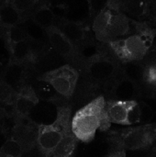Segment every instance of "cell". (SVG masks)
Instances as JSON below:
<instances>
[{
	"instance_id": "ffe728a7",
	"label": "cell",
	"mask_w": 156,
	"mask_h": 157,
	"mask_svg": "<svg viewBox=\"0 0 156 157\" xmlns=\"http://www.w3.org/2000/svg\"><path fill=\"white\" fill-rule=\"evenodd\" d=\"M123 72L126 78L131 79L135 83L145 81L146 68L141 63V62L125 63Z\"/></svg>"
},
{
	"instance_id": "d6986e66",
	"label": "cell",
	"mask_w": 156,
	"mask_h": 157,
	"mask_svg": "<svg viewBox=\"0 0 156 157\" xmlns=\"http://www.w3.org/2000/svg\"><path fill=\"white\" fill-rule=\"evenodd\" d=\"M78 140L72 132L62 141L51 157H74Z\"/></svg>"
},
{
	"instance_id": "6da1fadb",
	"label": "cell",
	"mask_w": 156,
	"mask_h": 157,
	"mask_svg": "<svg viewBox=\"0 0 156 157\" xmlns=\"http://www.w3.org/2000/svg\"><path fill=\"white\" fill-rule=\"evenodd\" d=\"M133 22L119 7V2H108L106 6L97 15L93 22V30L97 40L112 42L126 38L136 31Z\"/></svg>"
},
{
	"instance_id": "5bb4252c",
	"label": "cell",
	"mask_w": 156,
	"mask_h": 157,
	"mask_svg": "<svg viewBox=\"0 0 156 157\" xmlns=\"http://www.w3.org/2000/svg\"><path fill=\"white\" fill-rule=\"evenodd\" d=\"M22 15L23 13L17 10L10 1H6L0 6V24L5 29H9L12 27L17 26L22 21Z\"/></svg>"
},
{
	"instance_id": "3957f363",
	"label": "cell",
	"mask_w": 156,
	"mask_h": 157,
	"mask_svg": "<svg viewBox=\"0 0 156 157\" xmlns=\"http://www.w3.org/2000/svg\"><path fill=\"white\" fill-rule=\"evenodd\" d=\"M155 35V30L141 28L138 32L108 44L116 56L122 62H141L153 47Z\"/></svg>"
},
{
	"instance_id": "e0dca14e",
	"label": "cell",
	"mask_w": 156,
	"mask_h": 157,
	"mask_svg": "<svg viewBox=\"0 0 156 157\" xmlns=\"http://www.w3.org/2000/svg\"><path fill=\"white\" fill-rule=\"evenodd\" d=\"M24 76V67L22 63H12L6 66L3 75V81L12 88L17 86Z\"/></svg>"
},
{
	"instance_id": "7402d4cb",
	"label": "cell",
	"mask_w": 156,
	"mask_h": 157,
	"mask_svg": "<svg viewBox=\"0 0 156 157\" xmlns=\"http://www.w3.org/2000/svg\"><path fill=\"white\" fill-rule=\"evenodd\" d=\"M23 29L28 36V39L32 40V41L43 42L47 38L46 31L43 29H41L40 26H38L36 23H34L32 19L26 21Z\"/></svg>"
},
{
	"instance_id": "44dd1931",
	"label": "cell",
	"mask_w": 156,
	"mask_h": 157,
	"mask_svg": "<svg viewBox=\"0 0 156 157\" xmlns=\"http://www.w3.org/2000/svg\"><path fill=\"white\" fill-rule=\"evenodd\" d=\"M120 9L125 11L127 14L133 17H143L146 14L148 6L146 2L140 1H124L119 2Z\"/></svg>"
},
{
	"instance_id": "1f68e13d",
	"label": "cell",
	"mask_w": 156,
	"mask_h": 157,
	"mask_svg": "<svg viewBox=\"0 0 156 157\" xmlns=\"http://www.w3.org/2000/svg\"><path fill=\"white\" fill-rule=\"evenodd\" d=\"M151 148H152V151H153V152H156V139L154 140V142L153 143Z\"/></svg>"
},
{
	"instance_id": "cb8c5ba5",
	"label": "cell",
	"mask_w": 156,
	"mask_h": 157,
	"mask_svg": "<svg viewBox=\"0 0 156 157\" xmlns=\"http://www.w3.org/2000/svg\"><path fill=\"white\" fill-rule=\"evenodd\" d=\"M139 110H140V120H139V124L140 125H146L150 124L153 121L154 115V110L146 102L141 101L139 102Z\"/></svg>"
},
{
	"instance_id": "2e32d148",
	"label": "cell",
	"mask_w": 156,
	"mask_h": 157,
	"mask_svg": "<svg viewBox=\"0 0 156 157\" xmlns=\"http://www.w3.org/2000/svg\"><path fill=\"white\" fill-rule=\"evenodd\" d=\"M9 52L12 63H23L32 57V48L29 40L9 44Z\"/></svg>"
},
{
	"instance_id": "52a82bcc",
	"label": "cell",
	"mask_w": 156,
	"mask_h": 157,
	"mask_svg": "<svg viewBox=\"0 0 156 157\" xmlns=\"http://www.w3.org/2000/svg\"><path fill=\"white\" fill-rule=\"evenodd\" d=\"M106 113L109 123L131 126L139 124V102L133 101H109L106 103Z\"/></svg>"
},
{
	"instance_id": "83f0119b",
	"label": "cell",
	"mask_w": 156,
	"mask_h": 157,
	"mask_svg": "<svg viewBox=\"0 0 156 157\" xmlns=\"http://www.w3.org/2000/svg\"><path fill=\"white\" fill-rule=\"evenodd\" d=\"M10 3L17 10L21 13H24L25 11L32 9L38 2L33 0H14L10 1Z\"/></svg>"
},
{
	"instance_id": "5b68a950",
	"label": "cell",
	"mask_w": 156,
	"mask_h": 157,
	"mask_svg": "<svg viewBox=\"0 0 156 157\" xmlns=\"http://www.w3.org/2000/svg\"><path fill=\"white\" fill-rule=\"evenodd\" d=\"M156 139V123L111 132L109 140L123 150H141L152 146Z\"/></svg>"
},
{
	"instance_id": "30bf717a",
	"label": "cell",
	"mask_w": 156,
	"mask_h": 157,
	"mask_svg": "<svg viewBox=\"0 0 156 157\" xmlns=\"http://www.w3.org/2000/svg\"><path fill=\"white\" fill-rule=\"evenodd\" d=\"M45 31L51 46L57 53L66 58L74 57V45L63 34L57 26H52L47 29Z\"/></svg>"
},
{
	"instance_id": "8992f818",
	"label": "cell",
	"mask_w": 156,
	"mask_h": 157,
	"mask_svg": "<svg viewBox=\"0 0 156 157\" xmlns=\"http://www.w3.org/2000/svg\"><path fill=\"white\" fill-rule=\"evenodd\" d=\"M78 77V72L73 66L65 64L45 73L40 77V81L50 84L63 98H70L75 90Z\"/></svg>"
},
{
	"instance_id": "9a60e30c",
	"label": "cell",
	"mask_w": 156,
	"mask_h": 157,
	"mask_svg": "<svg viewBox=\"0 0 156 157\" xmlns=\"http://www.w3.org/2000/svg\"><path fill=\"white\" fill-rule=\"evenodd\" d=\"M58 29L74 45L81 42L86 38L85 28L80 23L64 20L61 23Z\"/></svg>"
},
{
	"instance_id": "4fadbf2b",
	"label": "cell",
	"mask_w": 156,
	"mask_h": 157,
	"mask_svg": "<svg viewBox=\"0 0 156 157\" xmlns=\"http://www.w3.org/2000/svg\"><path fill=\"white\" fill-rule=\"evenodd\" d=\"M112 95L117 101H133L139 95L138 84L124 77L115 85Z\"/></svg>"
},
{
	"instance_id": "7a4b0ae2",
	"label": "cell",
	"mask_w": 156,
	"mask_h": 157,
	"mask_svg": "<svg viewBox=\"0 0 156 157\" xmlns=\"http://www.w3.org/2000/svg\"><path fill=\"white\" fill-rule=\"evenodd\" d=\"M106 113V102L100 96L79 109L72 119L71 131L78 141L91 142L98 129L104 131L109 127Z\"/></svg>"
},
{
	"instance_id": "7c38bea8",
	"label": "cell",
	"mask_w": 156,
	"mask_h": 157,
	"mask_svg": "<svg viewBox=\"0 0 156 157\" xmlns=\"http://www.w3.org/2000/svg\"><path fill=\"white\" fill-rule=\"evenodd\" d=\"M58 109L52 101H39L29 115V118L38 126L49 125L56 120Z\"/></svg>"
},
{
	"instance_id": "f1b7e54d",
	"label": "cell",
	"mask_w": 156,
	"mask_h": 157,
	"mask_svg": "<svg viewBox=\"0 0 156 157\" xmlns=\"http://www.w3.org/2000/svg\"><path fill=\"white\" fill-rule=\"evenodd\" d=\"M13 95V88L0 80V102H7Z\"/></svg>"
},
{
	"instance_id": "8fae6325",
	"label": "cell",
	"mask_w": 156,
	"mask_h": 157,
	"mask_svg": "<svg viewBox=\"0 0 156 157\" xmlns=\"http://www.w3.org/2000/svg\"><path fill=\"white\" fill-rule=\"evenodd\" d=\"M39 101L40 98H38L36 91L31 86H24L19 90L16 97L15 110L19 118L29 117Z\"/></svg>"
},
{
	"instance_id": "484cf974",
	"label": "cell",
	"mask_w": 156,
	"mask_h": 157,
	"mask_svg": "<svg viewBox=\"0 0 156 157\" xmlns=\"http://www.w3.org/2000/svg\"><path fill=\"white\" fill-rule=\"evenodd\" d=\"M41 84L39 86V90L38 92H36L38 98H41L43 100L46 101H51L53 98H57V92L54 90V88L48 83L44 82V81H40Z\"/></svg>"
},
{
	"instance_id": "9c48e42d",
	"label": "cell",
	"mask_w": 156,
	"mask_h": 157,
	"mask_svg": "<svg viewBox=\"0 0 156 157\" xmlns=\"http://www.w3.org/2000/svg\"><path fill=\"white\" fill-rule=\"evenodd\" d=\"M86 70L88 75L93 80L104 82L109 80L116 75L118 64L115 61L107 56L97 55L89 61Z\"/></svg>"
},
{
	"instance_id": "4dcf8cb0",
	"label": "cell",
	"mask_w": 156,
	"mask_h": 157,
	"mask_svg": "<svg viewBox=\"0 0 156 157\" xmlns=\"http://www.w3.org/2000/svg\"><path fill=\"white\" fill-rule=\"evenodd\" d=\"M5 34H6V32H5V28L0 24V39L3 38V37L5 36Z\"/></svg>"
},
{
	"instance_id": "603a6c76",
	"label": "cell",
	"mask_w": 156,
	"mask_h": 157,
	"mask_svg": "<svg viewBox=\"0 0 156 157\" xmlns=\"http://www.w3.org/2000/svg\"><path fill=\"white\" fill-rule=\"evenodd\" d=\"M24 150L13 138L8 139L0 148V157H22Z\"/></svg>"
},
{
	"instance_id": "4316f807",
	"label": "cell",
	"mask_w": 156,
	"mask_h": 157,
	"mask_svg": "<svg viewBox=\"0 0 156 157\" xmlns=\"http://www.w3.org/2000/svg\"><path fill=\"white\" fill-rule=\"evenodd\" d=\"M141 63L146 69H156V46L152 47L146 53Z\"/></svg>"
},
{
	"instance_id": "f546056e",
	"label": "cell",
	"mask_w": 156,
	"mask_h": 157,
	"mask_svg": "<svg viewBox=\"0 0 156 157\" xmlns=\"http://www.w3.org/2000/svg\"><path fill=\"white\" fill-rule=\"evenodd\" d=\"M106 157H126V152L123 149H118Z\"/></svg>"
},
{
	"instance_id": "d4e9b609",
	"label": "cell",
	"mask_w": 156,
	"mask_h": 157,
	"mask_svg": "<svg viewBox=\"0 0 156 157\" xmlns=\"http://www.w3.org/2000/svg\"><path fill=\"white\" fill-rule=\"evenodd\" d=\"M6 35H7L8 44L16 43V42H19V41L29 40L24 29L22 27H18V26H15V27L10 28L7 30Z\"/></svg>"
},
{
	"instance_id": "277c9868",
	"label": "cell",
	"mask_w": 156,
	"mask_h": 157,
	"mask_svg": "<svg viewBox=\"0 0 156 157\" xmlns=\"http://www.w3.org/2000/svg\"><path fill=\"white\" fill-rule=\"evenodd\" d=\"M71 132V110L67 107H62L58 109L57 118L51 124L39 126L37 147L43 156L51 157Z\"/></svg>"
},
{
	"instance_id": "ac0fdd59",
	"label": "cell",
	"mask_w": 156,
	"mask_h": 157,
	"mask_svg": "<svg viewBox=\"0 0 156 157\" xmlns=\"http://www.w3.org/2000/svg\"><path fill=\"white\" fill-rule=\"evenodd\" d=\"M32 20L41 29L46 30L47 29L54 26L55 15L49 6H40L34 12Z\"/></svg>"
},
{
	"instance_id": "d6a6232c",
	"label": "cell",
	"mask_w": 156,
	"mask_h": 157,
	"mask_svg": "<svg viewBox=\"0 0 156 157\" xmlns=\"http://www.w3.org/2000/svg\"><path fill=\"white\" fill-rule=\"evenodd\" d=\"M149 157H156V152H152V154Z\"/></svg>"
},
{
	"instance_id": "ba28073f",
	"label": "cell",
	"mask_w": 156,
	"mask_h": 157,
	"mask_svg": "<svg viewBox=\"0 0 156 157\" xmlns=\"http://www.w3.org/2000/svg\"><path fill=\"white\" fill-rule=\"evenodd\" d=\"M39 126L29 117L19 118L18 122L14 128L12 138L16 140L23 148L24 152L37 147Z\"/></svg>"
}]
</instances>
